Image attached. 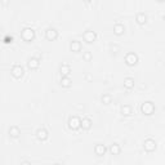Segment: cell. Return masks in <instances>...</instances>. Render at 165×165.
<instances>
[{
	"instance_id": "6da1fadb",
	"label": "cell",
	"mask_w": 165,
	"mask_h": 165,
	"mask_svg": "<svg viewBox=\"0 0 165 165\" xmlns=\"http://www.w3.org/2000/svg\"><path fill=\"white\" fill-rule=\"evenodd\" d=\"M141 111L145 115H152V112L155 111V106H153L152 102H145L141 106Z\"/></svg>"
},
{
	"instance_id": "7a4b0ae2",
	"label": "cell",
	"mask_w": 165,
	"mask_h": 165,
	"mask_svg": "<svg viewBox=\"0 0 165 165\" xmlns=\"http://www.w3.org/2000/svg\"><path fill=\"white\" fill-rule=\"evenodd\" d=\"M22 37H23V40H26V41H31V40H34V37H35V31L32 29H24L22 31Z\"/></svg>"
},
{
	"instance_id": "3957f363",
	"label": "cell",
	"mask_w": 165,
	"mask_h": 165,
	"mask_svg": "<svg viewBox=\"0 0 165 165\" xmlns=\"http://www.w3.org/2000/svg\"><path fill=\"white\" fill-rule=\"evenodd\" d=\"M125 62L128 66H134L137 62H138V55L135 53H128L125 57Z\"/></svg>"
},
{
	"instance_id": "277c9868",
	"label": "cell",
	"mask_w": 165,
	"mask_h": 165,
	"mask_svg": "<svg viewBox=\"0 0 165 165\" xmlns=\"http://www.w3.org/2000/svg\"><path fill=\"white\" fill-rule=\"evenodd\" d=\"M68 126H70V129H72V130H78V129L80 128V119L76 117V116L70 117Z\"/></svg>"
},
{
	"instance_id": "5b68a950",
	"label": "cell",
	"mask_w": 165,
	"mask_h": 165,
	"mask_svg": "<svg viewBox=\"0 0 165 165\" xmlns=\"http://www.w3.org/2000/svg\"><path fill=\"white\" fill-rule=\"evenodd\" d=\"M143 147H145L146 151L152 152V151H155V148H156V142L153 141V139H146L145 143H143Z\"/></svg>"
},
{
	"instance_id": "8992f818",
	"label": "cell",
	"mask_w": 165,
	"mask_h": 165,
	"mask_svg": "<svg viewBox=\"0 0 165 165\" xmlns=\"http://www.w3.org/2000/svg\"><path fill=\"white\" fill-rule=\"evenodd\" d=\"M12 75L14 76L16 79L22 78V75H23V68L21 67V66H18V65L13 66V68H12Z\"/></svg>"
},
{
	"instance_id": "52a82bcc",
	"label": "cell",
	"mask_w": 165,
	"mask_h": 165,
	"mask_svg": "<svg viewBox=\"0 0 165 165\" xmlns=\"http://www.w3.org/2000/svg\"><path fill=\"white\" fill-rule=\"evenodd\" d=\"M96 39H97V35L94 31H86V32L84 34V40H85L86 43H93Z\"/></svg>"
},
{
	"instance_id": "ba28073f",
	"label": "cell",
	"mask_w": 165,
	"mask_h": 165,
	"mask_svg": "<svg viewBox=\"0 0 165 165\" xmlns=\"http://www.w3.org/2000/svg\"><path fill=\"white\" fill-rule=\"evenodd\" d=\"M45 36H47L48 40H55L58 37V32L54 29H48L45 31Z\"/></svg>"
},
{
	"instance_id": "9c48e42d",
	"label": "cell",
	"mask_w": 165,
	"mask_h": 165,
	"mask_svg": "<svg viewBox=\"0 0 165 165\" xmlns=\"http://www.w3.org/2000/svg\"><path fill=\"white\" fill-rule=\"evenodd\" d=\"M39 65H40V62L37 58H30L29 62H27V66H29V68H31V70H36L39 67Z\"/></svg>"
},
{
	"instance_id": "30bf717a",
	"label": "cell",
	"mask_w": 165,
	"mask_h": 165,
	"mask_svg": "<svg viewBox=\"0 0 165 165\" xmlns=\"http://www.w3.org/2000/svg\"><path fill=\"white\" fill-rule=\"evenodd\" d=\"M90 126H92V120L90 119H83V120H80V128L85 129V130H89Z\"/></svg>"
},
{
	"instance_id": "8fae6325",
	"label": "cell",
	"mask_w": 165,
	"mask_h": 165,
	"mask_svg": "<svg viewBox=\"0 0 165 165\" xmlns=\"http://www.w3.org/2000/svg\"><path fill=\"white\" fill-rule=\"evenodd\" d=\"M36 137L40 139V141H45V139L48 138V132L45 130V129H37V132H36Z\"/></svg>"
},
{
	"instance_id": "7c38bea8",
	"label": "cell",
	"mask_w": 165,
	"mask_h": 165,
	"mask_svg": "<svg viewBox=\"0 0 165 165\" xmlns=\"http://www.w3.org/2000/svg\"><path fill=\"white\" fill-rule=\"evenodd\" d=\"M59 71H61L62 76H68L70 73H71V67H70L68 65H62L61 68H59Z\"/></svg>"
},
{
	"instance_id": "4fadbf2b",
	"label": "cell",
	"mask_w": 165,
	"mask_h": 165,
	"mask_svg": "<svg viewBox=\"0 0 165 165\" xmlns=\"http://www.w3.org/2000/svg\"><path fill=\"white\" fill-rule=\"evenodd\" d=\"M124 31H125L124 24H121V23H116V24L114 26V32L116 34V35H122V34H124Z\"/></svg>"
},
{
	"instance_id": "5bb4252c",
	"label": "cell",
	"mask_w": 165,
	"mask_h": 165,
	"mask_svg": "<svg viewBox=\"0 0 165 165\" xmlns=\"http://www.w3.org/2000/svg\"><path fill=\"white\" fill-rule=\"evenodd\" d=\"M94 151H96V153L98 156H103L104 153H106V147H104V145H97L96 148H94Z\"/></svg>"
},
{
	"instance_id": "9a60e30c",
	"label": "cell",
	"mask_w": 165,
	"mask_h": 165,
	"mask_svg": "<svg viewBox=\"0 0 165 165\" xmlns=\"http://www.w3.org/2000/svg\"><path fill=\"white\" fill-rule=\"evenodd\" d=\"M80 49H81V44H80V41L72 40L71 41V50L72 52H80Z\"/></svg>"
},
{
	"instance_id": "2e32d148",
	"label": "cell",
	"mask_w": 165,
	"mask_h": 165,
	"mask_svg": "<svg viewBox=\"0 0 165 165\" xmlns=\"http://www.w3.org/2000/svg\"><path fill=\"white\" fill-rule=\"evenodd\" d=\"M137 22L139 24H145L147 22V16L145 13H138V14H137Z\"/></svg>"
},
{
	"instance_id": "e0dca14e",
	"label": "cell",
	"mask_w": 165,
	"mask_h": 165,
	"mask_svg": "<svg viewBox=\"0 0 165 165\" xmlns=\"http://www.w3.org/2000/svg\"><path fill=\"white\" fill-rule=\"evenodd\" d=\"M19 134H21V132H19V129L17 128V126H12V128L9 129V135L13 137V138H17Z\"/></svg>"
},
{
	"instance_id": "ac0fdd59",
	"label": "cell",
	"mask_w": 165,
	"mask_h": 165,
	"mask_svg": "<svg viewBox=\"0 0 165 165\" xmlns=\"http://www.w3.org/2000/svg\"><path fill=\"white\" fill-rule=\"evenodd\" d=\"M124 86L126 88V89H132V88L134 86V79L126 78V79L124 80Z\"/></svg>"
},
{
	"instance_id": "d6986e66",
	"label": "cell",
	"mask_w": 165,
	"mask_h": 165,
	"mask_svg": "<svg viewBox=\"0 0 165 165\" xmlns=\"http://www.w3.org/2000/svg\"><path fill=\"white\" fill-rule=\"evenodd\" d=\"M110 151H111L112 155H119V153H120V151H121V148H120V146H119L117 143H114V145L110 147Z\"/></svg>"
},
{
	"instance_id": "ffe728a7",
	"label": "cell",
	"mask_w": 165,
	"mask_h": 165,
	"mask_svg": "<svg viewBox=\"0 0 165 165\" xmlns=\"http://www.w3.org/2000/svg\"><path fill=\"white\" fill-rule=\"evenodd\" d=\"M121 114L124 115V116H129V115H132V107L130 106H122L121 107Z\"/></svg>"
},
{
	"instance_id": "44dd1931",
	"label": "cell",
	"mask_w": 165,
	"mask_h": 165,
	"mask_svg": "<svg viewBox=\"0 0 165 165\" xmlns=\"http://www.w3.org/2000/svg\"><path fill=\"white\" fill-rule=\"evenodd\" d=\"M61 84H62V86H65V88H68V86H71V80H70V78H68V76H62Z\"/></svg>"
},
{
	"instance_id": "7402d4cb",
	"label": "cell",
	"mask_w": 165,
	"mask_h": 165,
	"mask_svg": "<svg viewBox=\"0 0 165 165\" xmlns=\"http://www.w3.org/2000/svg\"><path fill=\"white\" fill-rule=\"evenodd\" d=\"M111 96L110 94H104V96L102 97V102L104 103V104H108V103H111Z\"/></svg>"
},
{
	"instance_id": "603a6c76",
	"label": "cell",
	"mask_w": 165,
	"mask_h": 165,
	"mask_svg": "<svg viewBox=\"0 0 165 165\" xmlns=\"http://www.w3.org/2000/svg\"><path fill=\"white\" fill-rule=\"evenodd\" d=\"M84 59H85L86 62H89L90 59H92V54H90L89 52H85V53H84Z\"/></svg>"
},
{
	"instance_id": "cb8c5ba5",
	"label": "cell",
	"mask_w": 165,
	"mask_h": 165,
	"mask_svg": "<svg viewBox=\"0 0 165 165\" xmlns=\"http://www.w3.org/2000/svg\"><path fill=\"white\" fill-rule=\"evenodd\" d=\"M4 41H5V43H12V41H13V37H12V36H10V37L6 36L5 39H4Z\"/></svg>"
},
{
	"instance_id": "d4e9b609",
	"label": "cell",
	"mask_w": 165,
	"mask_h": 165,
	"mask_svg": "<svg viewBox=\"0 0 165 165\" xmlns=\"http://www.w3.org/2000/svg\"><path fill=\"white\" fill-rule=\"evenodd\" d=\"M84 1H85V3H90V1H92V0H84Z\"/></svg>"
},
{
	"instance_id": "484cf974",
	"label": "cell",
	"mask_w": 165,
	"mask_h": 165,
	"mask_svg": "<svg viewBox=\"0 0 165 165\" xmlns=\"http://www.w3.org/2000/svg\"><path fill=\"white\" fill-rule=\"evenodd\" d=\"M157 1H164V0H157Z\"/></svg>"
}]
</instances>
